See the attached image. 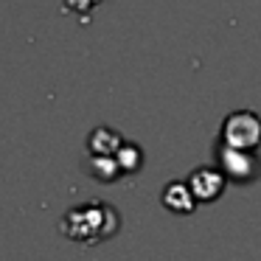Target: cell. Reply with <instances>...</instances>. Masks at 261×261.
I'll list each match as a JSON object with an SVG mask.
<instances>
[{"label":"cell","instance_id":"1","mask_svg":"<svg viewBox=\"0 0 261 261\" xmlns=\"http://www.w3.org/2000/svg\"><path fill=\"white\" fill-rule=\"evenodd\" d=\"M225 141L230 149H253L261 143V121L255 113H236L225 121Z\"/></svg>","mask_w":261,"mask_h":261},{"label":"cell","instance_id":"2","mask_svg":"<svg viewBox=\"0 0 261 261\" xmlns=\"http://www.w3.org/2000/svg\"><path fill=\"white\" fill-rule=\"evenodd\" d=\"M191 191L197 194L199 199L208 197L205 191H211V197H216V194L222 191V174L214 169H199L197 174L191 177Z\"/></svg>","mask_w":261,"mask_h":261},{"label":"cell","instance_id":"3","mask_svg":"<svg viewBox=\"0 0 261 261\" xmlns=\"http://www.w3.org/2000/svg\"><path fill=\"white\" fill-rule=\"evenodd\" d=\"M118 149H121V135H115L107 126H101L90 135V152L96 158H107L110 152H118Z\"/></svg>","mask_w":261,"mask_h":261},{"label":"cell","instance_id":"4","mask_svg":"<svg viewBox=\"0 0 261 261\" xmlns=\"http://www.w3.org/2000/svg\"><path fill=\"white\" fill-rule=\"evenodd\" d=\"M98 0H68V9H90Z\"/></svg>","mask_w":261,"mask_h":261}]
</instances>
